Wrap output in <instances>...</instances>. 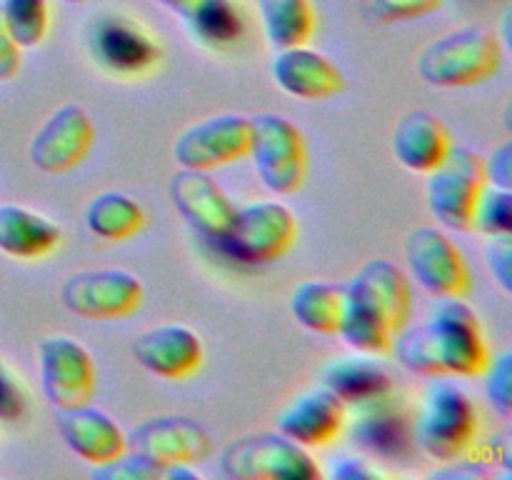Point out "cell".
Wrapping results in <instances>:
<instances>
[{"mask_svg": "<svg viewBox=\"0 0 512 480\" xmlns=\"http://www.w3.org/2000/svg\"><path fill=\"white\" fill-rule=\"evenodd\" d=\"M390 350L403 368L430 378H478L493 358L478 315L463 298H438L428 320L405 325Z\"/></svg>", "mask_w": 512, "mask_h": 480, "instance_id": "6da1fadb", "label": "cell"}, {"mask_svg": "<svg viewBox=\"0 0 512 480\" xmlns=\"http://www.w3.org/2000/svg\"><path fill=\"white\" fill-rule=\"evenodd\" d=\"M503 63L498 35L485 28H460L425 45L418 73L435 88H470L493 78Z\"/></svg>", "mask_w": 512, "mask_h": 480, "instance_id": "7a4b0ae2", "label": "cell"}, {"mask_svg": "<svg viewBox=\"0 0 512 480\" xmlns=\"http://www.w3.org/2000/svg\"><path fill=\"white\" fill-rule=\"evenodd\" d=\"M478 433V410L453 380H435L413 420V440L433 460H458Z\"/></svg>", "mask_w": 512, "mask_h": 480, "instance_id": "3957f363", "label": "cell"}, {"mask_svg": "<svg viewBox=\"0 0 512 480\" xmlns=\"http://www.w3.org/2000/svg\"><path fill=\"white\" fill-rule=\"evenodd\" d=\"M128 453L138 455L155 468L170 470L173 480H198L193 465L205 463L213 450L208 430L190 418L160 415L148 418L125 433Z\"/></svg>", "mask_w": 512, "mask_h": 480, "instance_id": "277c9868", "label": "cell"}, {"mask_svg": "<svg viewBox=\"0 0 512 480\" xmlns=\"http://www.w3.org/2000/svg\"><path fill=\"white\" fill-rule=\"evenodd\" d=\"M220 468L233 480H320L323 470L308 448L275 433L233 440L220 455Z\"/></svg>", "mask_w": 512, "mask_h": 480, "instance_id": "5b68a950", "label": "cell"}, {"mask_svg": "<svg viewBox=\"0 0 512 480\" xmlns=\"http://www.w3.org/2000/svg\"><path fill=\"white\" fill-rule=\"evenodd\" d=\"M248 158L253 160L260 183L275 195H290L305 183L308 148L298 125L278 113L250 118Z\"/></svg>", "mask_w": 512, "mask_h": 480, "instance_id": "8992f818", "label": "cell"}, {"mask_svg": "<svg viewBox=\"0 0 512 480\" xmlns=\"http://www.w3.org/2000/svg\"><path fill=\"white\" fill-rule=\"evenodd\" d=\"M298 235V220L278 200H253L235 208L223 238L215 243L238 263H270L288 253Z\"/></svg>", "mask_w": 512, "mask_h": 480, "instance_id": "52a82bcc", "label": "cell"}, {"mask_svg": "<svg viewBox=\"0 0 512 480\" xmlns=\"http://www.w3.org/2000/svg\"><path fill=\"white\" fill-rule=\"evenodd\" d=\"M425 183V198L433 218L458 233L473 230V210L480 190L485 188L483 155L453 145L443 163L433 168Z\"/></svg>", "mask_w": 512, "mask_h": 480, "instance_id": "ba28073f", "label": "cell"}, {"mask_svg": "<svg viewBox=\"0 0 512 480\" xmlns=\"http://www.w3.org/2000/svg\"><path fill=\"white\" fill-rule=\"evenodd\" d=\"M60 300L78 318H125L143 303V283L123 268L78 270L60 285Z\"/></svg>", "mask_w": 512, "mask_h": 480, "instance_id": "9c48e42d", "label": "cell"}, {"mask_svg": "<svg viewBox=\"0 0 512 480\" xmlns=\"http://www.w3.org/2000/svg\"><path fill=\"white\" fill-rule=\"evenodd\" d=\"M345 308H353L398 335L408 325L413 310L410 280L390 260H368L358 273L343 285Z\"/></svg>", "mask_w": 512, "mask_h": 480, "instance_id": "30bf717a", "label": "cell"}, {"mask_svg": "<svg viewBox=\"0 0 512 480\" xmlns=\"http://www.w3.org/2000/svg\"><path fill=\"white\" fill-rule=\"evenodd\" d=\"M410 275L433 298H465L473 288L468 263L458 245L438 228L420 225L405 238Z\"/></svg>", "mask_w": 512, "mask_h": 480, "instance_id": "8fae6325", "label": "cell"}, {"mask_svg": "<svg viewBox=\"0 0 512 480\" xmlns=\"http://www.w3.org/2000/svg\"><path fill=\"white\" fill-rule=\"evenodd\" d=\"M250 118L240 113H220L198 120L175 138L173 158L180 168L210 173L220 165L248 158Z\"/></svg>", "mask_w": 512, "mask_h": 480, "instance_id": "7c38bea8", "label": "cell"}, {"mask_svg": "<svg viewBox=\"0 0 512 480\" xmlns=\"http://www.w3.org/2000/svg\"><path fill=\"white\" fill-rule=\"evenodd\" d=\"M40 388L55 410L75 408L93 400L95 363L88 348L68 335H50L38 348Z\"/></svg>", "mask_w": 512, "mask_h": 480, "instance_id": "4fadbf2b", "label": "cell"}, {"mask_svg": "<svg viewBox=\"0 0 512 480\" xmlns=\"http://www.w3.org/2000/svg\"><path fill=\"white\" fill-rule=\"evenodd\" d=\"M95 143V128L83 105L65 103L43 120L30 140V163L40 173H68L85 160Z\"/></svg>", "mask_w": 512, "mask_h": 480, "instance_id": "5bb4252c", "label": "cell"}, {"mask_svg": "<svg viewBox=\"0 0 512 480\" xmlns=\"http://www.w3.org/2000/svg\"><path fill=\"white\" fill-rule=\"evenodd\" d=\"M90 55L105 73L133 78L158 63L160 48L135 20L105 15L90 30Z\"/></svg>", "mask_w": 512, "mask_h": 480, "instance_id": "9a60e30c", "label": "cell"}, {"mask_svg": "<svg viewBox=\"0 0 512 480\" xmlns=\"http://www.w3.org/2000/svg\"><path fill=\"white\" fill-rule=\"evenodd\" d=\"M345 420H348V405L320 383L318 388L295 395L280 408L275 430L310 450L333 443L345 428Z\"/></svg>", "mask_w": 512, "mask_h": 480, "instance_id": "2e32d148", "label": "cell"}, {"mask_svg": "<svg viewBox=\"0 0 512 480\" xmlns=\"http://www.w3.org/2000/svg\"><path fill=\"white\" fill-rule=\"evenodd\" d=\"M133 355L148 373L165 380H185L203 365V343L193 328L163 323L133 340Z\"/></svg>", "mask_w": 512, "mask_h": 480, "instance_id": "e0dca14e", "label": "cell"}, {"mask_svg": "<svg viewBox=\"0 0 512 480\" xmlns=\"http://www.w3.org/2000/svg\"><path fill=\"white\" fill-rule=\"evenodd\" d=\"M168 193L178 213L208 240L223 238L233 220L235 205L225 190L205 170L180 168L168 183Z\"/></svg>", "mask_w": 512, "mask_h": 480, "instance_id": "ac0fdd59", "label": "cell"}, {"mask_svg": "<svg viewBox=\"0 0 512 480\" xmlns=\"http://www.w3.org/2000/svg\"><path fill=\"white\" fill-rule=\"evenodd\" d=\"M58 430L63 443L90 465L110 463L128 450L120 425L90 403L58 410Z\"/></svg>", "mask_w": 512, "mask_h": 480, "instance_id": "d6986e66", "label": "cell"}, {"mask_svg": "<svg viewBox=\"0 0 512 480\" xmlns=\"http://www.w3.org/2000/svg\"><path fill=\"white\" fill-rule=\"evenodd\" d=\"M270 73L283 93L300 100H325L343 90V73L338 65L308 45L278 50Z\"/></svg>", "mask_w": 512, "mask_h": 480, "instance_id": "ffe728a7", "label": "cell"}, {"mask_svg": "<svg viewBox=\"0 0 512 480\" xmlns=\"http://www.w3.org/2000/svg\"><path fill=\"white\" fill-rule=\"evenodd\" d=\"M395 160L413 173H430L453 148L448 128L428 110H410L395 123L390 135Z\"/></svg>", "mask_w": 512, "mask_h": 480, "instance_id": "44dd1931", "label": "cell"}, {"mask_svg": "<svg viewBox=\"0 0 512 480\" xmlns=\"http://www.w3.org/2000/svg\"><path fill=\"white\" fill-rule=\"evenodd\" d=\"M358 420H355L353 438L365 453L380 455V458H398L408 453L413 440V423L408 413L400 408L393 393L373 403L358 405Z\"/></svg>", "mask_w": 512, "mask_h": 480, "instance_id": "7402d4cb", "label": "cell"}, {"mask_svg": "<svg viewBox=\"0 0 512 480\" xmlns=\"http://www.w3.org/2000/svg\"><path fill=\"white\" fill-rule=\"evenodd\" d=\"M320 383L333 390L348 408L373 403L393 393V378L375 360V355L358 353L330 358L320 370Z\"/></svg>", "mask_w": 512, "mask_h": 480, "instance_id": "603a6c76", "label": "cell"}, {"mask_svg": "<svg viewBox=\"0 0 512 480\" xmlns=\"http://www.w3.org/2000/svg\"><path fill=\"white\" fill-rule=\"evenodd\" d=\"M63 230L45 215L15 203L0 205V253L15 260H35L58 248Z\"/></svg>", "mask_w": 512, "mask_h": 480, "instance_id": "cb8c5ba5", "label": "cell"}, {"mask_svg": "<svg viewBox=\"0 0 512 480\" xmlns=\"http://www.w3.org/2000/svg\"><path fill=\"white\" fill-rule=\"evenodd\" d=\"M343 285L328 280H305L290 295V313L303 328L333 335L343 315Z\"/></svg>", "mask_w": 512, "mask_h": 480, "instance_id": "d4e9b609", "label": "cell"}, {"mask_svg": "<svg viewBox=\"0 0 512 480\" xmlns=\"http://www.w3.org/2000/svg\"><path fill=\"white\" fill-rule=\"evenodd\" d=\"M260 25L275 50L305 45L315 30L310 0H255Z\"/></svg>", "mask_w": 512, "mask_h": 480, "instance_id": "484cf974", "label": "cell"}, {"mask_svg": "<svg viewBox=\"0 0 512 480\" xmlns=\"http://www.w3.org/2000/svg\"><path fill=\"white\" fill-rule=\"evenodd\" d=\"M145 210L135 198L120 190L95 195L85 208V225L100 240H128L143 228Z\"/></svg>", "mask_w": 512, "mask_h": 480, "instance_id": "4316f807", "label": "cell"}, {"mask_svg": "<svg viewBox=\"0 0 512 480\" xmlns=\"http://www.w3.org/2000/svg\"><path fill=\"white\" fill-rule=\"evenodd\" d=\"M183 20L193 38L208 48H230L245 30V15L235 0H198Z\"/></svg>", "mask_w": 512, "mask_h": 480, "instance_id": "83f0119b", "label": "cell"}, {"mask_svg": "<svg viewBox=\"0 0 512 480\" xmlns=\"http://www.w3.org/2000/svg\"><path fill=\"white\" fill-rule=\"evenodd\" d=\"M0 15L20 48H35L48 35V0H0Z\"/></svg>", "mask_w": 512, "mask_h": 480, "instance_id": "f1b7e54d", "label": "cell"}, {"mask_svg": "<svg viewBox=\"0 0 512 480\" xmlns=\"http://www.w3.org/2000/svg\"><path fill=\"white\" fill-rule=\"evenodd\" d=\"M473 228L485 235L512 233V190L485 183L473 210Z\"/></svg>", "mask_w": 512, "mask_h": 480, "instance_id": "f546056e", "label": "cell"}, {"mask_svg": "<svg viewBox=\"0 0 512 480\" xmlns=\"http://www.w3.org/2000/svg\"><path fill=\"white\" fill-rule=\"evenodd\" d=\"M483 378H485V395H488V403L493 405V410L500 415V418L510 420L512 415V353L510 350H503L500 355L490 358Z\"/></svg>", "mask_w": 512, "mask_h": 480, "instance_id": "4dcf8cb0", "label": "cell"}, {"mask_svg": "<svg viewBox=\"0 0 512 480\" xmlns=\"http://www.w3.org/2000/svg\"><path fill=\"white\" fill-rule=\"evenodd\" d=\"M365 13L378 23H400V20L423 18L443 5V0H363Z\"/></svg>", "mask_w": 512, "mask_h": 480, "instance_id": "1f68e13d", "label": "cell"}, {"mask_svg": "<svg viewBox=\"0 0 512 480\" xmlns=\"http://www.w3.org/2000/svg\"><path fill=\"white\" fill-rule=\"evenodd\" d=\"M485 258H488L490 273H493V278L498 280L503 293L510 295L512 293V233L490 235Z\"/></svg>", "mask_w": 512, "mask_h": 480, "instance_id": "d6a6232c", "label": "cell"}, {"mask_svg": "<svg viewBox=\"0 0 512 480\" xmlns=\"http://www.w3.org/2000/svg\"><path fill=\"white\" fill-rule=\"evenodd\" d=\"M25 413V390L13 373L0 363V420H20Z\"/></svg>", "mask_w": 512, "mask_h": 480, "instance_id": "836d02e7", "label": "cell"}, {"mask_svg": "<svg viewBox=\"0 0 512 480\" xmlns=\"http://www.w3.org/2000/svg\"><path fill=\"white\" fill-rule=\"evenodd\" d=\"M485 178L490 185L512 190V143H503L490 153V158H483Z\"/></svg>", "mask_w": 512, "mask_h": 480, "instance_id": "e575fe53", "label": "cell"}, {"mask_svg": "<svg viewBox=\"0 0 512 480\" xmlns=\"http://www.w3.org/2000/svg\"><path fill=\"white\" fill-rule=\"evenodd\" d=\"M330 475L338 480L385 478V473L378 468V465L370 463L368 458H360V455H353V458H335V463L330 465Z\"/></svg>", "mask_w": 512, "mask_h": 480, "instance_id": "d590c367", "label": "cell"}, {"mask_svg": "<svg viewBox=\"0 0 512 480\" xmlns=\"http://www.w3.org/2000/svg\"><path fill=\"white\" fill-rule=\"evenodd\" d=\"M20 70V45L5 28V20L0 15V83L13 80Z\"/></svg>", "mask_w": 512, "mask_h": 480, "instance_id": "8d00e7d4", "label": "cell"}, {"mask_svg": "<svg viewBox=\"0 0 512 480\" xmlns=\"http://www.w3.org/2000/svg\"><path fill=\"white\" fill-rule=\"evenodd\" d=\"M155 3H160V5H163V8L173 10V13H178L180 18H185V15H188L190 10H193V5L198 3V0H155Z\"/></svg>", "mask_w": 512, "mask_h": 480, "instance_id": "74e56055", "label": "cell"}, {"mask_svg": "<svg viewBox=\"0 0 512 480\" xmlns=\"http://www.w3.org/2000/svg\"><path fill=\"white\" fill-rule=\"evenodd\" d=\"M65 3H70V5H85V3H88V0H65Z\"/></svg>", "mask_w": 512, "mask_h": 480, "instance_id": "f35d334b", "label": "cell"}, {"mask_svg": "<svg viewBox=\"0 0 512 480\" xmlns=\"http://www.w3.org/2000/svg\"><path fill=\"white\" fill-rule=\"evenodd\" d=\"M0 363H3V360H0Z\"/></svg>", "mask_w": 512, "mask_h": 480, "instance_id": "ab89813d", "label": "cell"}]
</instances>
